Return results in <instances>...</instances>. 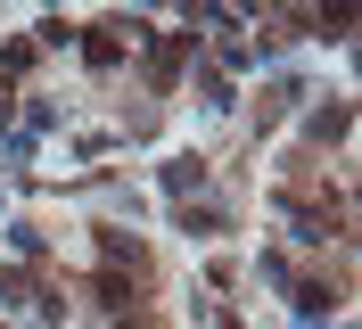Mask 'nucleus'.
<instances>
[{
    "label": "nucleus",
    "mask_w": 362,
    "mask_h": 329,
    "mask_svg": "<svg viewBox=\"0 0 362 329\" xmlns=\"http://www.w3.org/2000/svg\"><path fill=\"white\" fill-rule=\"evenodd\" d=\"M107 263H132V272H140V239H124V231H107Z\"/></svg>",
    "instance_id": "2"
},
{
    "label": "nucleus",
    "mask_w": 362,
    "mask_h": 329,
    "mask_svg": "<svg viewBox=\"0 0 362 329\" xmlns=\"http://www.w3.org/2000/svg\"><path fill=\"white\" fill-rule=\"evenodd\" d=\"M83 58H90V66H115V58H124V42H115V33H90Z\"/></svg>",
    "instance_id": "1"
},
{
    "label": "nucleus",
    "mask_w": 362,
    "mask_h": 329,
    "mask_svg": "<svg viewBox=\"0 0 362 329\" xmlns=\"http://www.w3.org/2000/svg\"><path fill=\"white\" fill-rule=\"evenodd\" d=\"M321 17H329V25L346 33V25H354V0H321Z\"/></svg>",
    "instance_id": "3"
}]
</instances>
